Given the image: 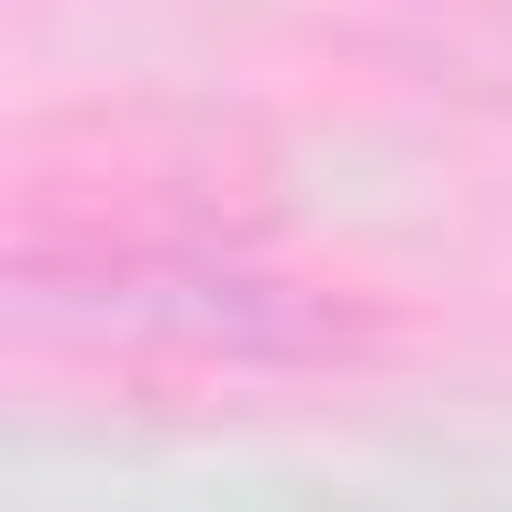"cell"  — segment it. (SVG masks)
I'll use <instances>...</instances> for the list:
<instances>
[{
	"label": "cell",
	"instance_id": "1",
	"mask_svg": "<svg viewBox=\"0 0 512 512\" xmlns=\"http://www.w3.org/2000/svg\"><path fill=\"white\" fill-rule=\"evenodd\" d=\"M0 305L28 346H97V360H153V374H333L388 346L374 291L263 250L250 222H208V208L70 222L28 194L14 250H0Z\"/></svg>",
	"mask_w": 512,
	"mask_h": 512
}]
</instances>
